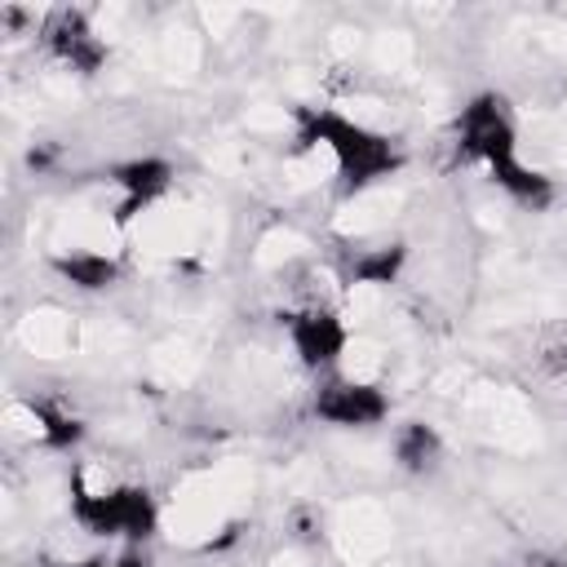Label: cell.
<instances>
[{
	"label": "cell",
	"mask_w": 567,
	"mask_h": 567,
	"mask_svg": "<svg viewBox=\"0 0 567 567\" xmlns=\"http://www.w3.org/2000/svg\"><path fill=\"white\" fill-rule=\"evenodd\" d=\"M487 177H492V186H501L518 208H545L549 199H554V182L540 173V168H532V164H523V159H505V164H496V168H487Z\"/></svg>",
	"instance_id": "obj_11"
},
{
	"label": "cell",
	"mask_w": 567,
	"mask_h": 567,
	"mask_svg": "<svg viewBox=\"0 0 567 567\" xmlns=\"http://www.w3.org/2000/svg\"><path fill=\"white\" fill-rule=\"evenodd\" d=\"M310 412L323 425H332V430H372V425H385L390 421V394L377 381L332 372V377H319L315 381Z\"/></svg>",
	"instance_id": "obj_5"
},
{
	"label": "cell",
	"mask_w": 567,
	"mask_h": 567,
	"mask_svg": "<svg viewBox=\"0 0 567 567\" xmlns=\"http://www.w3.org/2000/svg\"><path fill=\"white\" fill-rule=\"evenodd\" d=\"M390 456L403 474H434L443 461V434L430 421H403L390 439Z\"/></svg>",
	"instance_id": "obj_8"
},
{
	"label": "cell",
	"mask_w": 567,
	"mask_h": 567,
	"mask_svg": "<svg viewBox=\"0 0 567 567\" xmlns=\"http://www.w3.org/2000/svg\"><path fill=\"white\" fill-rule=\"evenodd\" d=\"M49 266L80 292H102L120 279V261L111 252H97V248H71V252H53Z\"/></svg>",
	"instance_id": "obj_9"
},
{
	"label": "cell",
	"mask_w": 567,
	"mask_h": 567,
	"mask_svg": "<svg viewBox=\"0 0 567 567\" xmlns=\"http://www.w3.org/2000/svg\"><path fill=\"white\" fill-rule=\"evenodd\" d=\"M532 363L549 381H567V319L540 323L532 337Z\"/></svg>",
	"instance_id": "obj_13"
},
{
	"label": "cell",
	"mask_w": 567,
	"mask_h": 567,
	"mask_svg": "<svg viewBox=\"0 0 567 567\" xmlns=\"http://www.w3.org/2000/svg\"><path fill=\"white\" fill-rule=\"evenodd\" d=\"M35 35H40L44 53L75 75H93L106 62V40L93 31L89 13H80V9H49L44 22L35 27Z\"/></svg>",
	"instance_id": "obj_6"
},
{
	"label": "cell",
	"mask_w": 567,
	"mask_h": 567,
	"mask_svg": "<svg viewBox=\"0 0 567 567\" xmlns=\"http://www.w3.org/2000/svg\"><path fill=\"white\" fill-rule=\"evenodd\" d=\"M403 261H408V248L403 244H381V248H363L354 261H350V284L354 288H390L399 275H403Z\"/></svg>",
	"instance_id": "obj_12"
},
{
	"label": "cell",
	"mask_w": 567,
	"mask_h": 567,
	"mask_svg": "<svg viewBox=\"0 0 567 567\" xmlns=\"http://www.w3.org/2000/svg\"><path fill=\"white\" fill-rule=\"evenodd\" d=\"M279 332L292 346L297 363L315 377L341 372V359L350 354V323L328 297H306V301L279 310Z\"/></svg>",
	"instance_id": "obj_3"
},
{
	"label": "cell",
	"mask_w": 567,
	"mask_h": 567,
	"mask_svg": "<svg viewBox=\"0 0 567 567\" xmlns=\"http://www.w3.org/2000/svg\"><path fill=\"white\" fill-rule=\"evenodd\" d=\"M456 151L470 164L496 168L505 159H518V120L505 102V93H474L456 115Z\"/></svg>",
	"instance_id": "obj_4"
},
{
	"label": "cell",
	"mask_w": 567,
	"mask_h": 567,
	"mask_svg": "<svg viewBox=\"0 0 567 567\" xmlns=\"http://www.w3.org/2000/svg\"><path fill=\"white\" fill-rule=\"evenodd\" d=\"M173 177H177L173 164L159 159V155H133V159L111 164L106 182L120 190V221H128V217H137L142 208H151L155 199H164L168 186H173Z\"/></svg>",
	"instance_id": "obj_7"
},
{
	"label": "cell",
	"mask_w": 567,
	"mask_h": 567,
	"mask_svg": "<svg viewBox=\"0 0 567 567\" xmlns=\"http://www.w3.org/2000/svg\"><path fill=\"white\" fill-rule=\"evenodd\" d=\"M297 146L332 159L341 195H363L403 168V146L341 106H297Z\"/></svg>",
	"instance_id": "obj_1"
},
{
	"label": "cell",
	"mask_w": 567,
	"mask_h": 567,
	"mask_svg": "<svg viewBox=\"0 0 567 567\" xmlns=\"http://www.w3.org/2000/svg\"><path fill=\"white\" fill-rule=\"evenodd\" d=\"M75 567H155V563H151V554H146L142 545H111V549H102V554L80 558Z\"/></svg>",
	"instance_id": "obj_14"
},
{
	"label": "cell",
	"mask_w": 567,
	"mask_h": 567,
	"mask_svg": "<svg viewBox=\"0 0 567 567\" xmlns=\"http://www.w3.org/2000/svg\"><path fill=\"white\" fill-rule=\"evenodd\" d=\"M27 416H31V439L40 447H75L84 439V421L66 408V403H53V399H31L27 403Z\"/></svg>",
	"instance_id": "obj_10"
},
{
	"label": "cell",
	"mask_w": 567,
	"mask_h": 567,
	"mask_svg": "<svg viewBox=\"0 0 567 567\" xmlns=\"http://www.w3.org/2000/svg\"><path fill=\"white\" fill-rule=\"evenodd\" d=\"M71 518L93 540H106V545H146L155 536V527H159V501L142 483H128V478L93 483L80 470L75 483H71Z\"/></svg>",
	"instance_id": "obj_2"
}]
</instances>
